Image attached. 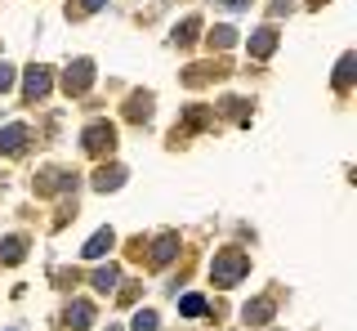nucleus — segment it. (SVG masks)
Listing matches in <instances>:
<instances>
[{
	"instance_id": "15",
	"label": "nucleus",
	"mask_w": 357,
	"mask_h": 331,
	"mask_svg": "<svg viewBox=\"0 0 357 331\" xmlns=\"http://www.w3.org/2000/svg\"><path fill=\"white\" fill-rule=\"evenodd\" d=\"M232 45H237V31H232V27H215V31H210V50H232Z\"/></svg>"
},
{
	"instance_id": "6",
	"label": "nucleus",
	"mask_w": 357,
	"mask_h": 331,
	"mask_svg": "<svg viewBox=\"0 0 357 331\" xmlns=\"http://www.w3.org/2000/svg\"><path fill=\"white\" fill-rule=\"evenodd\" d=\"M112 242H116V233H112V228H98V233L85 242V251H81V256H85V260H103L107 251H112Z\"/></svg>"
},
{
	"instance_id": "23",
	"label": "nucleus",
	"mask_w": 357,
	"mask_h": 331,
	"mask_svg": "<svg viewBox=\"0 0 357 331\" xmlns=\"http://www.w3.org/2000/svg\"><path fill=\"white\" fill-rule=\"evenodd\" d=\"M223 5H228L232 14H241V9H245V0H223Z\"/></svg>"
},
{
	"instance_id": "5",
	"label": "nucleus",
	"mask_w": 357,
	"mask_h": 331,
	"mask_svg": "<svg viewBox=\"0 0 357 331\" xmlns=\"http://www.w3.org/2000/svg\"><path fill=\"white\" fill-rule=\"evenodd\" d=\"M50 85H54V81H50V72H45V68H27V85H22V94L36 103V98L50 94Z\"/></svg>"
},
{
	"instance_id": "16",
	"label": "nucleus",
	"mask_w": 357,
	"mask_h": 331,
	"mask_svg": "<svg viewBox=\"0 0 357 331\" xmlns=\"http://www.w3.org/2000/svg\"><path fill=\"white\" fill-rule=\"evenodd\" d=\"M273 318V300H255V304H245V323H268Z\"/></svg>"
},
{
	"instance_id": "20",
	"label": "nucleus",
	"mask_w": 357,
	"mask_h": 331,
	"mask_svg": "<svg viewBox=\"0 0 357 331\" xmlns=\"http://www.w3.org/2000/svg\"><path fill=\"white\" fill-rule=\"evenodd\" d=\"M130 331H156V314H152V309H139L134 323H130Z\"/></svg>"
},
{
	"instance_id": "21",
	"label": "nucleus",
	"mask_w": 357,
	"mask_h": 331,
	"mask_svg": "<svg viewBox=\"0 0 357 331\" xmlns=\"http://www.w3.org/2000/svg\"><path fill=\"white\" fill-rule=\"evenodd\" d=\"M9 85H14V68H9V63H0V90H9Z\"/></svg>"
},
{
	"instance_id": "4",
	"label": "nucleus",
	"mask_w": 357,
	"mask_h": 331,
	"mask_svg": "<svg viewBox=\"0 0 357 331\" xmlns=\"http://www.w3.org/2000/svg\"><path fill=\"white\" fill-rule=\"evenodd\" d=\"M27 126H5V130H0V152H9V157H18V152L22 148H27Z\"/></svg>"
},
{
	"instance_id": "19",
	"label": "nucleus",
	"mask_w": 357,
	"mask_h": 331,
	"mask_svg": "<svg viewBox=\"0 0 357 331\" xmlns=\"http://www.w3.org/2000/svg\"><path fill=\"white\" fill-rule=\"evenodd\" d=\"M72 184H76V175H50V179L36 184V189L40 193H54V189H72Z\"/></svg>"
},
{
	"instance_id": "18",
	"label": "nucleus",
	"mask_w": 357,
	"mask_h": 331,
	"mask_svg": "<svg viewBox=\"0 0 357 331\" xmlns=\"http://www.w3.org/2000/svg\"><path fill=\"white\" fill-rule=\"evenodd\" d=\"M178 314H183V318H201V314H206V300H201L197 291L183 295V300H178Z\"/></svg>"
},
{
	"instance_id": "2",
	"label": "nucleus",
	"mask_w": 357,
	"mask_h": 331,
	"mask_svg": "<svg viewBox=\"0 0 357 331\" xmlns=\"http://www.w3.org/2000/svg\"><path fill=\"white\" fill-rule=\"evenodd\" d=\"M116 148V126H107V121H94V126H85V152H94V157H103V152Z\"/></svg>"
},
{
	"instance_id": "17",
	"label": "nucleus",
	"mask_w": 357,
	"mask_h": 331,
	"mask_svg": "<svg viewBox=\"0 0 357 331\" xmlns=\"http://www.w3.org/2000/svg\"><path fill=\"white\" fill-rule=\"evenodd\" d=\"M197 31H201V23H197V18L178 23V27H174V45H192V41H197Z\"/></svg>"
},
{
	"instance_id": "9",
	"label": "nucleus",
	"mask_w": 357,
	"mask_h": 331,
	"mask_svg": "<svg viewBox=\"0 0 357 331\" xmlns=\"http://www.w3.org/2000/svg\"><path fill=\"white\" fill-rule=\"evenodd\" d=\"M174 251H178V237L174 233H161V237L152 242V264H170Z\"/></svg>"
},
{
	"instance_id": "3",
	"label": "nucleus",
	"mask_w": 357,
	"mask_h": 331,
	"mask_svg": "<svg viewBox=\"0 0 357 331\" xmlns=\"http://www.w3.org/2000/svg\"><path fill=\"white\" fill-rule=\"evenodd\" d=\"M89 85H94V63H89V59H76L72 68L63 72V90L67 94H85Z\"/></svg>"
},
{
	"instance_id": "13",
	"label": "nucleus",
	"mask_w": 357,
	"mask_h": 331,
	"mask_svg": "<svg viewBox=\"0 0 357 331\" xmlns=\"http://www.w3.org/2000/svg\"><path fill=\"white\" fill-rule=\"evenodd\" d=\"M116 282H121V269H116V264H107V269H98L94 273V286H98V291H116Z\"/></svg>"
},
{
	"instance_id": "22",
	"label": "nucleus",
	"mask_w": 357,
	"mask_h": 331,
	"mask_svg": "<svg viewBox=\"0 0 357 331\" xmlns=\"http://www.w3.org/2000/svg\"><path fill=\"white\" fill-rule=\"evenodd\" d=\"M94 9H103V0H81V14H94Z\"/></svg>"
},
{
	"instance_id": "7",
	"label": "nucleus",
	"mask_w": 357,
	"mask_h": 331,
	"mask_svg": "<svg viewBox=\"0 0 357 331\" xmlns=\"http://www.w3.org/2000/svg\"><path fill=\"white\" fill-rule=\"evenodd\" d=\"M63 323L72 327V331H85L89 323H94V309H89L85 300H72V304H67V314H63Z\"/></svg>"
},
{
	"instance_id": "8",
	"label": "nucleus",
	"mask_w": 357,
	"mask_h": 331,
	"mask_svg": "<svg viewBox=\"0 0 357 331\" xmlns=\"http://www.w3.org/2000/svg\"><path fill=\"white\" fill-rule=\"evenodd\" d=\"M273 50H277V31H273V27H259V31L250 36V54H255V59H268Z\"/></svg>"
},
{
	"instance_id": "11",
	"label": "nucleus",
	"mask_w": 357,
	"mask_h": 331,
	"mask_svg": "<svg viewBox=\"0 0 357 331\" xmlns=\"http://www.w3.org/2000/svg\"><path fill=\"white\" fill-rule=\"evenodd\" d=\"M353 68H357V54H344L340 68H335V90H349L353 85Z\"/></svg>"
},
{
	"instance_id": "1",
	"label": "nucleus",
	"mask_w": 357,
	"mask_h": 331,
	"mask_svg": "<svg viewBox=\"0 0 357 331\" xmlns=\"http://www.w3.org/2000/svg\"><path fill=\"white\" fill-rule=\"evenodd\" d=\"M245 273H250V256H245V251H219L215 264H210L215 286H237Z\"/></svg>"
},
{
	"instance_id": "14",
	"label": "nucleus",
	"mask_w": 357,
	"mask_h": 331,
	"mask_svg": "<svg viewBox=\"0 0 357 331\" xmlns=\"http://www.w3.org/2000/svg\"><path fill=\"white\" fill-rule=\"evenodd\" d=\"M148 112H152V98H148V94H134L130 108H126V117H130V121H148Z\"/></svg>"
},
{
	"instance_id": "12",
	"label": "nucleus",
	"mask_w": 357,
	"mask_h": 331,
	"mask_svg": "<svg viewBox=\"0 0 357 331\" xmlns=\"http://www.w3.org/2000/svg\"><path fill=\"white\" fill-rule=\"evenodd\" d=\"M22 256H27V242H22V237H5V242H0V260H5V264H18Z\"/></svg>"
},
{
	"instance_id": "10",
	"label": "nucleus",
	"mask_w": 357,
	"mask_h": 331,
	"mask_svg": "<svg viewBox=\"0 0 357 331\" xmlns=\"http://www.w3.org/2000/svg\"><path fill=\"white\" fill-rule=\"evenodd\" d=\"M121 179H126V170H121V166H103V170L94 175V189L98 193H112V189H121Z\"/></svg>"
}]
</instances>
